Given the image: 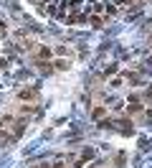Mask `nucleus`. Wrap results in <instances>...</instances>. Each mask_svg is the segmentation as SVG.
<instances>
[{
    "mask_svg": "<svg viewBox=\"0 0 152 168\" xmlns=\"http://www.w3.org/2000/svg\"><path fill=\"white\" fill-rule=\"evenodd\" d=\"M117 3H122V5H127V3H129V0H117Z\"/></svg>",
    "mask_w": 152,
    "mask_h": 168,
    "instance_id": "1",
    "label": "nucleus"
}]
</instances>
